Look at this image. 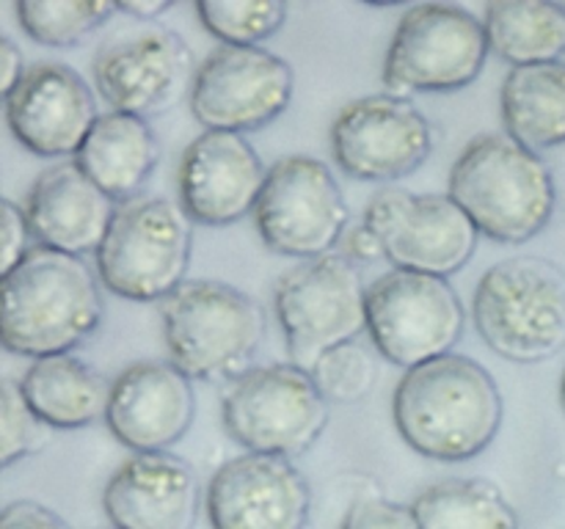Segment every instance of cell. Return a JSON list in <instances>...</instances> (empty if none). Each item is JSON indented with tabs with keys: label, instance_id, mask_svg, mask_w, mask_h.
<instances>
[{
	"label": "cell",
	"instance_id": "1",
	"mask_svg": "<svg viewBox=\"0 0 565 529\" xmlns=\"http://www.w3.org/2000/svg\"><path fill=\"white\" fill-rule=\"evenodd\" d=\"M502 417L505 402L494 375L461 353L408 369L392 395L397 433L428 461H472L494 444Z\"/></svg>",
	"mask_w": 565,
	"mask_h": 529
},
{
	"label": "cell",
	"instance_id": "2",
	"mask_svg": "<svg viewBox=\"0 0 565 529\" xmlns=\"http://www.w3.org/2000/svg\"><path fill=\"white\" fill-rule=\"evenodd\" d=\"M99 284L83 257L33 246L3 276L0 342L6 350L36 361L86 345L105 314Z\"/></svg>",
	"mask_w": 565,
	"mask_h": 529
},
{
	"label": "cell",
	"instance_id": "3",
	"mask_svg": "<svg viewBox=\"0 0 565 529\" xmlns=\"http://www.w3.org/2000/svg\"><path fill=\"white\" fill-rule=\"evenodd\" d=\"M447 196L469 215L480 237L500 246L533 240L557 207L550 163L508 132H483L461 149Z\"/></svg>",
	"mask_w": 565,
	"mask_h": 529
},
{
	"label": "cell",
	"instance_id": "4",
	"mask_svg": "<svg viewBox=\"0 0 565 529\" xmlns=\"http://www.w3.org/2000/svg\"><path fill=\"white\" fill-rule=\"evenodd\" d=\"M160 320L169 361L204 384L248 373L268 331L259 301L215 279H188L160 303Z\"/></svg>",
	"mask_w": 565,
	"mask_h": 529
},
{
	"label": "cell",
	"instance_id": "5",
	"mask_svg": "<svg viewBox=\"0 0 565 529\" xmlns=\"http://www.w3.org/2000/svg\"><path fill=\"white\" fill-rule=\"evenodd\" d=\"M472 317L500 358L550 361L565 347V270L533 253L491 264L475 290Z\"/></svg>",
	"mask_w": 565,
	"mask_h": 529
},
{
	"label": "cell",
	"instance_id": "6",
	"mask_svg": "<svg viewBox=\"0 0 565 529\" xmlns=\"http://www.w3.org/2000/svg\"><path fill=\"white\" fill-rule=\"evenodd\" d=\"M193 220L180 202L138 196L119 204L97 257L105 290L125 301L163 303L188 281L193 253Z\"/></svg>",
	"mask_w": 565,
	"mask_h": 529
},
{
	"label": "cell",
	"instance_id": "7",
	"mask_svg": "<svg viewBox=\"0 0 565 529\" xmlns=\"http://www.w3.org/2000/svg\"><path fill=\"white\" fill-rule=\"evenodd\" d=\"M480 17L456 3H417L397 20L381 80L390 94H456L472 86L489 61Z\"/></svg>",
	"mask_w": 565,
	"mask_h": 529
},
{
	"label": "cell",
	"instance_id": "8",
	"mask_svg": "<svg viewBox=\"0 0 565 529\" xmlns=\"http://www.w3.org/2000/svg\"><path fill=\"white\" fill-rule=\"evenodd\" d=\"M331 402L312 373L296 364L252 367L232 380L221 419L235 444L257 455L296 461L307 455L329 428Z\"/></svg>",
	"mask_w": 565,
	"mask_h": 529
},
{
	"label": "cell",
	"instance_id": "9",
	"mask_svg": "<svg viewBox=\"0 0 565 529\" xmlns=\"http://www.w3.org/2000/svg\"><path fill=\"white\" fill-rule=\"evenodd\" d=\"M367 287L345 253L292 264L279 276L274 309L290 364L312 373L318 358L367 331Z\"/></svg>",
	"mask_w": 565,
	"mask_h": 529
},
{
	"label": "cell",
	"instance_id": "10",
	"mask_svg": "<svg viewBox=\"0 0 565 529\" xmlns=\"http://www.w3.org/2000/svg\"><path fill=\"white\" fill-rule=\"evenodd\" d=\"M92 72L110 110L149 121L191 97L199 64L177 31L130 20L103 39Z\"/></svg>",
	"mask_w": 565,
	"mask_h": 529
},
{
	"label": "cell",
	"instance_id": "11",
	"mask_svg": "<svg viewBox=\"0 0 565 529\" xmlns=\"http://www.w3.org/2000/svg\"><path fill=\"white\" fill-rule=\"evenodd\" d=\"M351 224V207L329 165L309 154H287L268 169L254 226L279 257L307 259L334 253Z\"/></svg>",
	"mask_w": 565,
	"mask_h": 529
},
{
	"label": "cell",
	"instance_id": "12",
	"mask_svg": "<svg viewBox=\"0 0 565 529\" xmlns=\"http://www.w3.org/2000/svg\"><path fill=\"white\" fill-rule=\"evenodd\" d=\"M463 328L467 309L450 279L392 268L367 287L370 339L406 373L452 353Z\"/></svg>",
	"mask_w": 565,
	"mask_h": 529
},
{
	"label": "cell",
	"instance_id": "13",
	"mask_svg": "<svg viewBox=\"0 0 565 529\" xmlns=\"http://www.w3.org/2000/svg\"><path fill=\"white\" fill-rule=\"evenodd\" d=\"M362 220L375 231L392 268L439 279L467 268L480 240L469 215L447 193L381 187L367 202Z\"/></svg>",
	"mask_w": 565,
	"mask_h": 529
},
{
	"label": "cell",
	"instance_id": "14",
	"mask_svg": "<svg viewBox=\"0 0 565 529\" xmlns=\"http://www.w3.org/2000/svg\"><path fill=\"white\" fill-rule=\"evenodd\" d=\"M292 91L296 72L290 61L268 47L218 44L199 64L188 99L204 130L246 136L279 119L290 108Z\"/></svg>",
	"mask_w": 565,
	"mask_h": 529
},
{
	"label": "cell",
	"instance_id": "15",
	"mask_svg": "<svg viewBox=\"0 0 565 529\" xmlns=\"http://www.w3.org/2000/svg\"><path fill=\"white\" fill-rule=\"evenodd\" d=\"M329 141L337 165L353 180L401 182L430 158L434 127L412 99L381 91L348 102Z\"/></svg>",
	"mask_w": 565,
	"mask_h": 529
},
{
	"label": "cell",
	"instance_id": "16",
	"mask_svg": "<svg viewBox=\"0 0 565 529\" xmlns=\"http://www.w3.org/2000/svg\"><path fill=\"white\" fill-rule=\"evenodd\" d=\"M3 99L11 136L36 158H77L99 119L88 80L61 61L28 66L22 80Z\"/></svg>",
	"mask_w": 565,
	"mask_h": 529
},
{
	"label": "cell",
	"instance_id": "17",
	"mask_svg": "<svg viewBox=\"0 0 565 529\" xmlns=\"http://www.w3.org/2000/svg\"><path fill=\"white\" fill-rule=\"evenodd\" d=\"M204 510L213 529H307L312 488L287 457L243 452L215 468Z\"/></svg>",
	"mask_w": 565,
	"mask_h": 529
},
{
	"label": "cell",
	"instance_id": "18",
	"mask_svg": "<svg viewBox=\"0 0 565 529\" xmlns=\"http://www.w3.org/2000/svg\"><path fill=\"white\" fill-rule=\"evenodd\" d=\"M268 169L241 132L204 130L185 147L177 193L193 224L232 226L254 215Z\"/></svg>",
	"mask_w": 565,
	"mask_h": 529
},
{
	"label": "cell",
	"instance_id": "19",
	"mask_svg": "<svg viewBox=\"0 0 565 529\" xmlns=\"http://www.w3.org/2000/svg\"><path fill=\"white\" fill-rule=\"evenodd\" d=\"M196 417L193 380L177 364L143 358L121 369L110 386L105 428L132 455L169 452Z\"/></svg>",
	"mask_w": 565,
	"mask_h": 529
},
{
	"label": "cell",
	"instance_id": "20",
	"mask_svg": "<svg viewBox=\"0 0 565 529\" xmlns=\"http://www.w3.org/2000/svg\"><path fill=\"white\" fill-rule=\"evenodd\" d=\"M202 485L174 452H143L121 463L103 488V510L114 529H193Z\"/></svg>",
	"mask_w": 565,
	"mask_h": 529
},
{
	"label": "cell",
	"instance_id": "21",
	"mask_svg": "<svg viewBox=\"0 0 565 529\" xmlns=\"http://www.w3.org/2000/svg\"><path fill=\"white\" fill-rule=\"evenodd\" d=\"M119 204L94 185L75 160L50 165L25 198L33 240L50 251L86 257L97 253L116 218Z\"/></svg>",
	"mask_w": 565,
	"mask_h": 529
},
{
	"label": "cell",
	"instance_id": "22",
	"mask_svg": "<svg viewBox=\"0 0 565 529\" xmlns=\"http://www.w3.org/2000/svg\"><path fill=\"white\" fill-rule=\"evenodd\" d=\"M75 163L116 204H127L141 196L143 185L152 180L160 163V143L147 119L105 110L88 132Z\"/></svg>",
	"mask_w": 565,
	"mask_h": 529
},
{
	"label": "cell",
	"instance_id": "23",
	"mask_svg": "<svg viewBox=\"0 0 565 529\" xmlns=\"http://www.w3.org/2000/svg\"><path fill=\"white\" fill-rule=\"evenodd\" d=\"M22 395L39 419L55 430H81L105 422L114 380L75 353L31 361L20 380Z\"/></svg>",
	"mask_w": 565,
	"mask_h": 529
},
{
	"label": "cell",
	"instance_id": "24",
	"mask_svg": "<svg viewBox=\"0 0 565 529\" xmlns=\"http://www.w3.org/2000/svg\"><path fill=\"white\" fill-rule=\"evenodd\" d=\"M502 125L533 152L565 143V61L513 66L500 88Z\"/></svg>",
	"mask_w": 565,
	"mask_h": 529
},
{
	"label": "cell",
	"instance_id": "25",
	"mask_svg": "<svg viewBox=\"0 0 565 529\" xmlns=\"http://www.w3.org/2000/svg\"><path fill=\"white\" fill-rule=\"evenodd\" d=\"M491 53L513 66L555 64L565 55V3L491 0L483 14Z\"/></svg>",
	"mask_w": 565,
	"mask_h": 529
},
{
	"label": "cell",
	"instance_id": "26",
	"mask_svg": "<svg viewBox=\"0 0 565 529\" xmlns=\"http://www.w3.org/2000/svg\"><path fill=\"white\" fill-rule=\"evenodd\" d=\"M419 529H519V512L491 479L450 477L412 501Z\"/></svg>",
	"mask_w": 565,
	"mask_h": 529
},
{
	"label": "cell",
	"instance_id": "27",
	"mask_svg": "<svg viewBox=\"0 0 565 529\" xmlns=\"http://www.w3.org/2000/svg\"><path fill=\"white\" fill-rule=\"evenodd\" d=\"M22 31L44 47H75L77 42L119 14L105 0H20L14 6Z\"/></svg>",
	"mask_w": 565,
	"mask_h": 529
},
{
	"label": "cell",
	"instance_id": "28",
	"mask_svg": "<svg viewBox=\"0 0 565 529\" xmlns=\"http://www.w3.org/2000/svg\"><path fill=\"white\" fill-rule=\"evenodd\" d=\"M204 31L230 47H263L287 22L281 0H199Z\"/></svg>",
	"mask_w": 565,
	"mask_h": 529
},
{
	"label": "cell",
	"instance_id": "29",
	"mask_svg": "<svg viewBox=\"0 0 565 529\" xmlns=\"http://www.w3.org/2000/svg\"><path fill=\"white\" fill-rule=\"evenodd\" d=\"M312 378L331 406H353L373 391L379 369L362 345L348 342L318 358Z\"/></svg>",
	"mask_w": 565,
	"mask_h": 529
},
{
	"label": "cell",
	"instance_id": "30",
	"mask_svg": "<svg viewBox=\"0 0 565 529\" xmlns=\"http://www.w3.org/2000/svg\"><path fill=\"white\" fill-rule=\"evenodd\" d=\"M47 430V424L28 406L20 380L6 375L0 384V461H3V468H11L14 463L42 452L50 441Z\"/></svg>",
	"mask_w": 565,
	"mask_h": 529
},
{
	"label": "cell",
	"instance_id": "31",
	"mask_svg": "<svg viewBox=\"0 0 565 529\" xmlns=\"http://www.w3.org/2000/svg\"><path fill=\"white\" fill-rule=\"evenodd\" d=\"M340 529H419L412 505L381 499V496H364L353 501L345 512Z\"/></svg>",
	"mask_w": 565,
	"mask_h": 529
},
{
	"label": "cell",
	"instance_id": "32",
	"mask_svg": "<svg viewBox=\"0 0 565 529\" xmlns=\"http://www.w3.org/2000/svg\"><path fill=\"white\" fill-rule=\"evenodd\" d=\"M31 240L33 235L28 226L25 207L3 198V268H0V276L11 273L33 251Z\"/></svg>",
	"mask_w": 565,
	"mask_h": 529
},
{
	"label": "cell",
	"instance_id": "33",
	"mask_svg": "<svg viewBox=\"0 0 565 529\" xmlns=\"http://www.w3.org/2000/svg\"><path fill=\"white\" fill-rule=\"evenodd\" d=\"M0 529H72L53 507H44L42 501L17 499L3 507Z\"/></svg>",
	"mask_w": 565,
	"mask_h": 529
},
{
	"label": "cell",
	"instance_id": "34",
	"mask_svg": "<svg viewBox=\"0 0 565 529\" xmlns=\"http://www.w3.org/2000/svg\"><path fill=\"white\" fill-rule=\"evenodd\" d=\"M342 248H345L342 253H345L353 264H370L375 262V259H384V246H381L375 231L370 229L364 220L345 231V237H342Z\"/></svg>",
	"mask_w": 565,
	"mask_h": 529
},
{
	"label": "cell",
	"instance_id": "35",
	"mask_svg": "<svg viewBox=\"0 0 565 529\" xmlns=\"http://www.w3.org/2000/svg\"><path fill=\"white\" fill-rule=\"evenodd\" d=\"M0 72H3V97L28 72L25 55H22V50L17 47V42L11 36L0 39Z\"/></svg>",
	"mask_w": 565,
	"mask_h": 529
},
{
	"label": "cell",
	"instance_id": "36",
	"mask_svg": "<svg viewBox=\"0 0 565 529\" xmlns=\"http://www.w3.org/2000/svg\"><path fill=\"white\" fill-rule=\"evenodd\" d=\"M116 6H119V14H125L127 20L132 22H158L160 14L174 9L171 0H147V3L132 0V3H116Z\"/></svg>",
	"mask_w": 565,
	"mask_h": 529
},
{
	"label": "cell",
	"instance_id": "37",
	"mask_svg": "<svg viewBox=\"0 0 565 529\" xmlns=\"http://www.w3.org/2000/svg\"><path fill=\"white\" fill-rule=\"evenodd\" d=\"M561 406H563V413H565V373H563V380H561Z\"/></svg>",
	"mask_w": 565,
	"mask_h": 529
}]
</instances>
